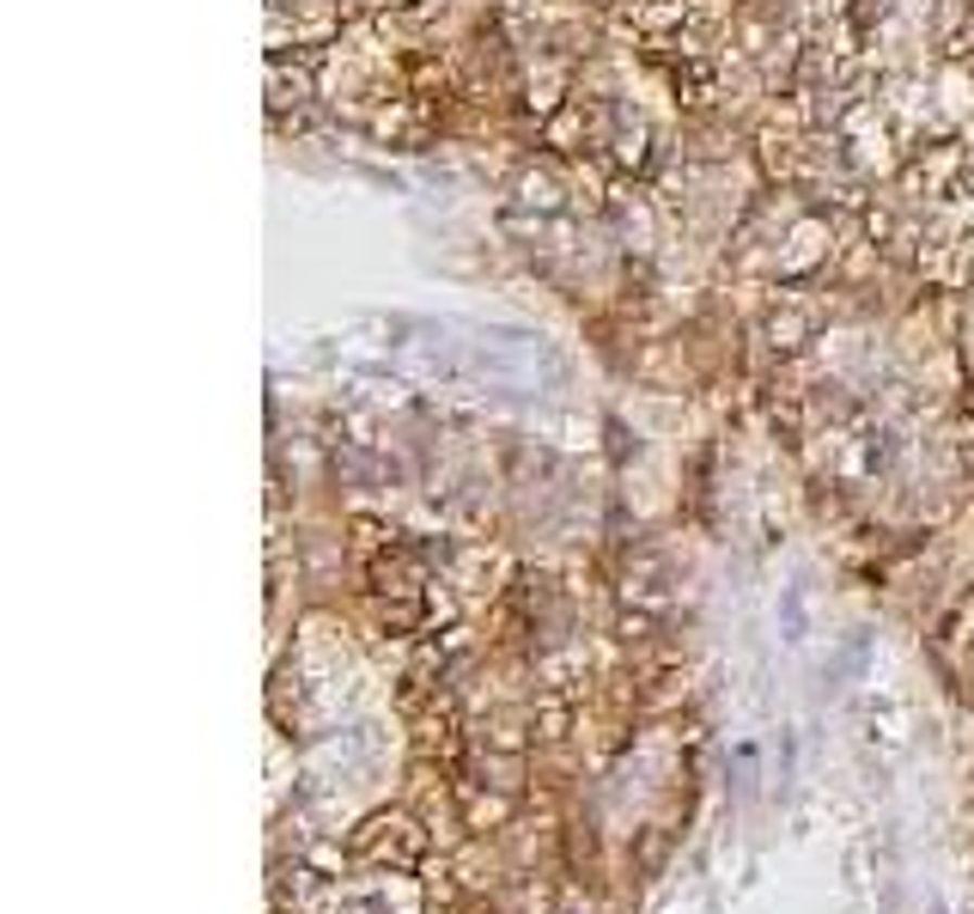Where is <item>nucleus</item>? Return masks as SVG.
Returning <instances> with one entry per match:
<instances>
[{"label":"nucleus","mask_w":974,"mask_h":914,"mask_svg":"<svg viewBox=\"0 0 974 914\" xmlns=\"http://www.w3.org/2000/svg\"><path fill=\"white\" fill-rule=\"evenodd\" d=\"M420 848H427V836H420L408 817H371L354 836V853H366V860H396V866H415Z\"/></svg>","instance_id":"f257e3e1"}]
</instances>
